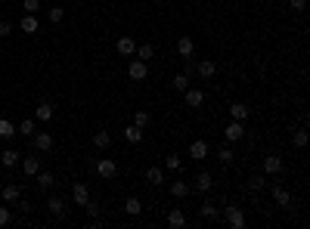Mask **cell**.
Instances as JSON below:
<instances>
[{"instance_id":"1","label":"cell","mask_w":310,"mask_h":229,"mask_svg":"<svg viewBox=\"0 0 310 229\" xmlns=\"http://www.w3.org/2000/svg\"><path fill=\"white\" fill-rule=\"evenodd\" d=\"M223 214H226V223L233 226V229H242L245 226V211L239 208V204H226Z\"/></svg>"},{"instance_id":"2","label":"cell","mask_w":310,"mask_h":229,"mask_svg":"<svg viewBox=\"0 0 310 229\" xmlns=\"http://www.w3.org/2000/svg\"><path fill=\"white\" fill-rule=\"evenodd\" d=\"M128 77H131V81H136V84H140V81H146V77H149V62H143V59H133V62L128 65Z\"/></svg>"},{"instance_id":"3","label":"cell","mask_w":310,"mask_h":229,"mask_svg":"<svg viewBox=\"0 0 310 229\" xmlns=\"http://www.w3.org/2000/svg\"><path fill=\"white\" fill-rule=\"evenodd\" d=\"M282 170H285V161L279 155H267L264 158V177H279Z\"/></svg>"},{"instance_id":"4","label":"cell","mask_w":310,"mask_h":229,"mask_svg":"<svg viewBox=\"0 0 310 229\" xmlns=\"http://www.w3.org/2000/svg\"><path fill=\"white\" fill-rule=\"evenodd\" d=\"M223 136H226V143H239L245 136V124L242 121H229L226 130H223Z\"/></svg>"},{"instance_id":"5","label":"cell","mask_w":310,"mask_h":229,"mask_svg":"<svg viewBox=\"0 0 310 229\" xmlns=\"http://www.w3.org/2000/svg\"><path fill=\"white\" fill-rule=\"evenodd\" d=\"M183 99H186L189 109H202V106H205V93H202V90H196V87H186V90H183Z\"/></svg>"},{"instance_id":"6","label":"cell","mask_w":310,"mask_h":229,"mask_svg":"<svg viewBox=\"0 0 310 229\" xmlns=\"http://www.w3.org/2000/svg\"><path fill=\"white\" fill-rule=\"evenodd\" d=\"M72 201L78 204V208H84V204L90 201V189H87V183H75V186H72Z\"/></svg>"},{"instance_id":"7","label":"cell","mask_w":310,"mask_h":229,"mask_svg":"<svg viewBox=\"0 0 310 229\" xmlns=\"http://www.w3.org/2000/svg\"><path fill=\"white\" fill-rule=\"evenodd\" d=\"M115 50H118V56H133L136 53V40L131 38V34H121L118 43H115Z\"/></svg>"},{"instance_id":"8","label":"cell","mask_w":310,"mask_h":229,"mask_svg":"<svg viewBox=\"0 0 310 229\" xmlns=\"http://www.w3.org/2000/svg\"><path fill=\"white\" fill-rule=\"evenodd\" d=\"M196 75L202 77V81H211V77L217 75V62H214V59H202V62L196 65Z\"/></svg>"},{"instance_id":"9","label":"cell","mask_w":310,"mask_h":229,"mask_svg":"<svg viewBox=\"0 0 310 229\" xmlns=\"http://www.w3.org/2000/svg\"><path fill=\"white\" fill-rule=\"evenodd\" d=\"M189 158L192 161H205V158H208V143L205 140H192L189 143Z\"/></svg>"},{"instance_id":"10","label":"cell","mask_w":310,"mask_h":229,"mask_svg":"<svg viewBox=\"0 0 310 229\" xmlns=\"http://www.w3.org/2000/svg\"><path fill=\"white\" fill-rule=\"evenodd\" d=\"M96 174H99L102 180H112L115 174H118V164H115L112 158H102V161H96Z\"/></svg>"},{"instance_id":"11","label":"cell","mask_w":310,"mask_h":229,"mask_svg":"<svg viewBox=\"0 0 310 229\" xmlns=\"http://www.w3.org/2000/svg\"><path fill=\"white\" fill-rule=\"evenodd\" d=\"M31 143H34L38 152H50V149H53V133H38V130H34Z\"/></svg>"},{"instance_id":"12","label":"cell","mask_w":310,"mask_h":229,"mask_svg":"<svg viewBox=\"0 0 310 229\" xmlns=\"http://www.w3.org/2000/svg\"><path fill=\"white\" fill-rule=\"evenodd\" d=\"M168 192H171V195H174V198H186L189 192H192V186H189L186 180H174V183H171V186H168Z\"/></svg>"},{"instance_id":"13","label":"cell","mask_w":310,"mask_h":229,"mask_svg":"<svg viewBox=\"0 0 310 229\" xmlns=\"http://www.w3.org/2000/svg\"><path fill=\"white\" fill-rule=\"evenodd\" d=\"M211 186H214V177L208 174V170H202V174L196 177V183H192V189H196V192H211Z\"/></svg>"},{"instance_id":"14","label":"cell","mask_w":310,"mask_h":229,"mask_svg":"<svg viewBox=\"0 0 310 229\" xmlns=\"http://www.w3.org/2000/svg\"><path fill=\"white\" fill-rule=\"evenodd\" d=\"M146 183H149V186H165L168 177H165L162 167H149V170H146Z\"/></svg>"},{"instance_id":"15","label":"cell","mask_w":310,"mask_h":229,"mask_svg":"<svg viewBox=\"0 0 310 229\" xmlns=\"http://www.w3.org/2000/svg\"><path fill=\"white\" fill-rule=\"evenodd\" d=\"M168 226L171 229H183V226H186V214H183L180 208H171L168 211Z\"/></svg>"},{"instance_id":"16","label":"cell","mask_w":310,"mask_h":229,"mask_svg":"<svg viewBox=\"0 0 310 229\" xmlns=\"http://www.w3.org/2000/svg\"><path fill=\"white\" fill-rule=\"evenodd\" d=\"M47 211H50L53 217H65V198L50 195V198H47Z\"/></svg>"},{"instance_id":"17","label":"cell","mask_w":310,"mask_h":229,"mask_svg":"<svg viewBox=\"0 0 310 229\" xmlns=\"http://www.w3.org/2000/svg\"><path fill=\"white\" fill-rule=\"evenodd\" d=\"M192 50H196V43H192V38H189V34H183V38L177 40V53L183 56V59H189V56H192Z\"/></svg>"},{"instance_id":"18","label":"cell","mask_w":310,"mask_h":229,"mask_svg":"<svg viewBox=\"0 0 310 229\" xmlns=\"http://www.w3.org/2000/svg\"><path fill=\"white\" fill-rule=\"evenodd\" d=\"M273 198H276L279 208H292V195H289V189H285V186H273Z\"/></svg>"},{"instance_id":"19","label":"cell","mask_w":310,"mask_h":229,"mask_svg":"<svg viewBox=\"0 0 310 229\" xmlns=\"http://www.w3.org/2000/svg\"><path fill=\"white\" fill-rule=\"evenodd\" d=\"M121 133H124V140H128L131 146H140V143H143V130L136 127V124H131V127H124Z\"/></svg>"},{"instance_id":"20","label":"cell","mask_w":310,"mask_h":229,"mask_svg":"<svg viewBox=\"0 0 310 229\" xmlns=\"http://www.w3.org/2000/svg\"><path fill=\"white\" fill-rule=\"evenodd\" d=\"M22 198V183H6L3 186V201H19Z\"/></svg>"},{"instance_id":"21","label":"cell","mask_w":310,"mask_h":229,"mask_svg":"<svg viewBox=\"0 0 310 229\" xmlns=\"http://www.w3.org/2000/svg\"><path fill=\"white\" fill-rule=\"evenodd\" d=\"M19 31H25V34H34V31H38V16L25 13V16L19 19Z\"/></svg>"},{"instance_id":"22","label":"cell","mask_w":310,"mask_h":229,"mask_svg":"<svg viewBox=\"0 0 310 229\" xmlns=\"http://www.w3.org/2000/svg\"><path fill=\"white\" fill-rule=\"evenodd\" d=\"M19 152H16V149H6V152L3 155H0V164H3V167H9V170H13V167H19Z\"/></svg>"},{"instance_id":"23","label":"cell","mask_w":310,"mask_h":229,"mask_svg":"<svg viewBox=\"0 0 310 229\" xmlns=\"http://www.w3.org/2000/svg\"><path fill=\"white\" fill-rule=\"evenodd\" d=\"M22 170H25L28 177H38V170H41V158H22Z\"/></svg>"},{"instance_id":"24","label":"cell","mask_w":310,"mask_h":229,"mask_svg":"<svg viewBox=\"0 0 310 229\" xmlns=\"http://www.w3.org/2000/svg\"><path fill=\"white\" fill-rule=\"evenodd\" d=\"M229 118L245 124V118H248V106H242V102H233V106H229Z\"/></svg>"},{"instance_id":"25","label":"cell","mask_w":310,"mask_h":229,"mask_svg":"<svg viewBox=\"0 0 310 229\" xmlns=\"http://www.w3.org/2000/svg\"><path fill=\"white\" fill-rule=\"evenodd\" d=\"M217 211H221V208H217V201H211V198L202 201V217H205V220H217Z\"/></svg>"},{"instance_id":"26","label":"cell","mask_w":310,"mask_h":229,"mask_svg":"<svg viewBox=\"0 0 310 229\" xmlns=\"http://www.w3.org/2000/svg\"><path fill=\"white\" fill-rule=\"evenodd\" d=\"M124 211H128L131 217H140V214H143V201L136 198V195H131L128 201H124Z\"/></svg>"},{"instance_id":"27","label":"cell","mask_w":310,"mask_h":229,"mask_svg":"<svg viewBox=\"0 0 310 229\" xmlns=\"http://www.w3.org/2000/svg\"><path fill=\"white\" fill-rule=\"evenodd\" d=\"M93 146H96V149H109V146H112V133H109V130H96V133H93Z\"/></svg>"},{"instance_id":"28","label":"cell","mask_w":310,"mask_h":229,"mask_svg":"<svg viewBox=\"0 0 310 229\" xmlns=\"http://www.w3.org/2000/svg\"><path fill=\"white\" fill-rule=\"evenodd\" d=\"M136 59H143V62H149V59H152V56H155V47H152V43H140V47H136Z\"/></svg>"},{"instance_id":"29","label":"cell","mask_w":310,"mask_h":229,"mask_svg":"<svg viewBox=\"0 0 310 229\" xmlns=\"http://www.w3.org/2000/svg\"><path fill=\"white\" fill-rule=\"evenodd\" d=\"M34 118H38V121H50L53 118V106H50V102H41V106L34 109Z\"/></svg>"},{"instance_id":"30","label":"cell","mask_w":310,"mask_h":229,"mask_svg":"<svg viewBox=\"0 0 310 229\" xmlns=\"http://www.w3.org/2000/svg\"><path fill=\"white\" fill-rule=\"evenodd\" d=\"M16 133H19V136H25V140H31V136H34V121H31V118H25V121H19V127H16Z\"/></svg>"},{"instance_id":"31","label":"cell","mask_w":310,"mask_h":229,"mask_svg":"<svg viewBox=\"0 0 310 229\" xmlns=\"http://www.w3.org/2000/svg\"><path fill=\"white\" fill-rule=\"evenodd\" d=\"M9 136H16V124L6 121V118H0V140H9Z\"/></svg>"},{"instance_id":"32","label":"cell","mask_w":310,"mask_h":229,"mask_svg":"<svg viewBox=\"0 0 310 229\" xmlns=\"http://www.w3.org/2000/svg\"><path fill=\"white\" fill-rule=\"evenodd\" d=\"M233 149H229V146H221V149H217V161H221V164H233Z\"/></svg>"},{"instance_id":"33","label":"cell","mask_w":310,"mask_h":229,"mask_svg":"<svg viewBox=\"0 0 310 229\" xmlns=\"http://www.w3.org/2000/svg\"><path fill=\"white\" fill-rule=\"evenodd\" d=\"M38 183H41V189H50L56 183V177L50 174V170H38Z\"/></svg>"},{"instance_id":"34","label":"cell","mask_w":310,"mask_h":229,"mask_svg":"<svg viewBox=\"0 0 310 229\" xmlns=\"http://www.w3.org/2000/svg\"><path fill=\"white\" fill-rule=\"evenodd\" d=\"M264 186H267V177H264V174H255V177L248 180V189H251V192H261Z\"/></svg>"},{"instance_id":"35","label":"cell","mask_w":310,"mask_h":229,"mask_svg":"<svg viewBox=\"0 0 310 229\" xmlns=\"http://www.w3.org/2000/svg\"><path fill=\"white\" fill-rule=\"evenodd\" d=\"M186 87H189V75H186V72H180V75L174 77V90H177V93H183Z\"/></svg>"},{"instance_id":"36","label":"cell","mask_w":310,"mask_h":229,"mask_svg":"<svg viewBox=\"0 0 310 229\" xmlns=\"http://www.w3.org/2000/svg\"><path fill=\"white\" fill-rule=\"evenodd\" d=\"M292 143H295L298 149H304V146H307V130H304V127H298V130L292 133Z\"/></svg>"},{"instance_id":"37","label":"cell","mask_w":310,"mask_h":229,"mask_svg":"<svg viewBox=\"0 0 310 229\" xmlns=\"http://www.w3.org/2000/svg\"><path fill=\"white\" fill-rule=\"evenodd\" d=\"M149 121H152V118H149V112H136V114H133V124H136L140 130L149 127Z\"/></svg>"},{"instance_id":"38","label":"cell","mask_w":310,"mask_h":229,"mask_svg":"<svg viewBox=\"0 0 310 229\" xmlns=\"http://www.w3.org/2000/svg\"><path fill=\"white\" fill-rule=\"evenodd\" d=\"M47 16H50L53 25H59V22L65 19V9H62V6H50V13H47Z\"/></svg>"},{"instance_id":"39","label":"cell","mask_w":310,"mask_h":229,"mask_svg":"<svg viewBox=\"0 0 310 229\" xmlns=\"http://www.w3.org/2000/svg\"><path fill=\"white\" fill-rule=\"evenodd\" d=\"M22 9H25V13H38V9H41V0H22Z\"/></svg>"},{"instance_id":"40","label":"cell","mask_w":310,"mask_h":229,"mask_svg":"<svg viewBox=\"0 0 310 229\" xmlns=\"http://www.w3.org/2000/svg\"><path fill=\"white\" fill-rule=\"evenodd\" d=\"M165 164H168V170H180V167H183V161H180L177 155H168V161H165Z\"/></svg>"},{"instance_id":"41","label":"cell","mask_w":310,"mask_h":229,"mask_svg":"<svg viewBox=\"0 0 310 229\" xmlns=\"http://www.w3.org/2000/svg\"><path fill=\"white\" fill-rule=\"evenodd\" d=\"M304 6H307V0H289V9H292V13H304Z\"/></svg>"},{"instance_id":"42","label":"cell","mask_w":310,"mask_h":229,"mask_svg":"<svg viewBox=\"0 0 310 229\" xmlns=\"http://www.w3.org/2000/svg\"><path fill=\"white\" fill-rule=\"evenodd\" d=\"M9 220H13V214H9V208H0V226H9Z\"/></svg>"},{"instance_id":"43","label":"cell","mask_w":310,"mask_h":229,"mask_svg":"<svg viewBox=\"0 0 310 229\" xmlns=\"http://www.w3.org/2000/svg\"><path fill=\"white\" fill-rule=\"evenodd\" d=\"M13 34V22H0V38H9Z\"/></svg>"}]
</instances>
